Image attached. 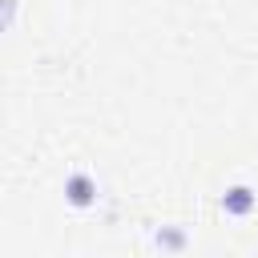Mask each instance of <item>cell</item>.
Wrapping results in <instances>:
<instances>
[{"instance_id": "1", "label": "cell", "mask_w": 258, "mask_h": 258, "mask_svg": "<svg viewBox=\"0 0 258 258\" xmlns=\"http://www.w3.org/2000/svg\"><path fill=\"white\" fill-rule=\"evenodd\" d=\"M97 198H101V189H97V177L89 169H69L64 173V202L73 210H93Z\"/></svg>"}, {"instance_id": "2", "label": "cell", "mask_w": 258, "mask_h": 258, "mask_svg": "<svg viewBox=\"0 0 258 258\" xmlns=\"http://www.w3.org/2000/svg\"><path fill=\"white\" fill-rule=\"evenodd\" d=\"M218 206L226 218H250L258 210V189L250 181H230L222 194H218Z\"/></svg>"}, {"instance_id": "3", "label": "cell", "mask_w": 258, "mask_h": 258, "mask_svg": "<svg viewBox=\"0 0 258 258\" xmlns=\"http://www.w3.org/2000/svg\"><path fill=\"white\" fill-rule=\"evenodd\" d=\"M161 254H181L185 246H189V230L181 226V222H165V226H157L153 230V238H149Z\"/></svg>"}, {"instance_id": "4", "label": "cell", "mask_w": 258, "mask_h": 258, "mask_svg": "<svg viewBox=\"0 0 258 258\" xmlns=\"http://www.w3.org/2000/svg\"><path fill=\"white\" fill-rule=\"evenodd\" d=\"M16 16H20V4L16 0H0V36L16 24Z\"/></svg>"}]
</instances>
